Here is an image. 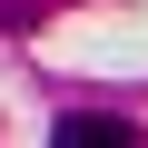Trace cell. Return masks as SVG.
I'll return each instance as SVG.
<instances>
[{
	"label": "cell",
	"mask_w": 148,
	"mask_h": 148,
	"mask_svg": "<svg viewBox=\"0 0 148 148\" xmlns=\"http://www.w3.org/2000/svg\"><path fill=\"white\" fill-rule=\"evenodd\" d=\"M59 148H128V128L99 119V109H69V119H59Z\"/></svg>",
	"instance_id": "1"
}]
</instances>
